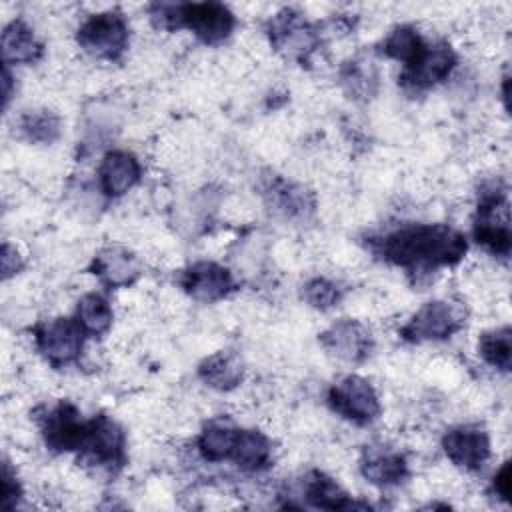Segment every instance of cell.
<instances>
[{"mask_svg": "<svg viewBox=\"0 0 512 512\" xmlns=\"http://www.w3.org/2000/svg\"><path fill=\"white\" fill-rule=\"evenodd\" d=\"M424 48L426 42L412 26H398L384 40V54L402 62L404 66L414 62Z\"/></svg>", "mask_w": 512, "mask_h": 512, "instance_id": "cb8c5ba5", "label": "cell"}, {"mask_svg": "<svg viewBox=\"0 0 512 512\" xmlns=\"http://www.w3.org/2000/svg\"><path fill=\"white\" fill-rule=\"evenodd\" d=\"M494 490L502 500H510V462H504L496 472Z\"/></svg>", "mask_w": 512, "mask_h": 512, "instance_id": "1f68e13d", "label": "cell"}, {"mask_svg": "<svg viewBox=\"0 0 512 512\" xmlns=\"http://www.w3.org/2000/svg\"><path fill=\"white\" fill-rule=\"evenodd\" d=\"M510 328L504 326V328H496V330H490L486 334H482L480 342H478V352L480 356L494 368L502 370V372H508L510 370V352H512V346H510Z\"/></svg>", "mask_w": 512, "mask_h": 512, "instance_id": "484cf974", "label": "cell"}, {"mask_svg": "<svg viewBox=\"0 0 512 512\" xmlns=\"http://www.w3.org/2000/svg\"><path fill=\"white\" fill-rule=\"evenodd\" d=\"M456 64V54L448 44H434L420 52V56L404 66L400 80L412 90H426L446 80Z\"/></svg>", "mask_w": 512, "mask_h": 512, "instance_id": "8fae6325", "label": "cell"}, {"mask_svg": "<svg viewBox=\"0 0 512 512\" xmlns=\"http://www.w3.org/2000/svg\"><path fill=\"white\" fill-rule=\"evenodd\" d=\"M362 476L378 486H392L404 480L408 466L400 452L388 448H368L360 460Z\"/></svg>", "mask_w": 512, "mask_h": 512, "instance_id": "e0dca14e", "label": "cell"}, {"mask_svg": "<svg viewBox=\"0 0 512 512\" xmlns=\"http://www.w3.org/2000/svg\"><path fill=\"white\" fill-rule=\"evenodd\" d=\"M20 498V484L16 480V474H12L10 464L4 462L2 470V508H14Z\"/></svg>", "mask_w": 512, "mask_h": 512, "instance_id": "4dcf8cb0", "label": "cell"}, {"mask_svg": "<svg viewBox=\"0 0 512 512\" xmlns=\"http://www.w3.org/2000/svg\"><path fill=\"white\" fill-rule=\"evenodd\" d=\"M2 94H4V106H6L12 96V76H10V70L6 64H4V72H2Z\"/></svg>", "mask_w": 512, "mask_h": 512, "instance_id": "d6a6232c", "label": "cell"}, {"mask_svg": "<svg viewBox=\"0 0 512 512\" xmlns=\"http://www.w3.org/2000/svg\"><path fill=\"white\" fill-rule=\"evenodd\" d=\"M44 46L34 36L24 20H12L2 32V58L4 64H32L40 60Z\"/></svg>", "mask_w": 512, "mask_h": 512, "instance_id": "ac0fdd59", "label": "cell"}, {"mask_svg": "<svg viewBox=\"0 0 512 512\" xmlns=\"http://www.w3.org/2000/svg\"><path fill=\"white\" fill-rule=\"evenodd\" d=\"M442 448L452 464L464 470H478L490 456V438L484 428L464 424L446 432Z\"/></svg>", "mask_w": 512, "mask_h": 512, "instance_id": "7c38bea8", "label": "cell"}, {"mask_svg": "<svg viewBox=\"0 0 512 512\" xmlns=\"http://www.w3.org/2000/svg\"><path fill=\"white\" fill-rule=\"evenodd\" d=\"M464 324L458 308L444 300L426 302L416 314L402 326L400 334L408 342H426V340H444L456 334Z\"/></svg>", "mask_w": 512, "mask_h": 512, "instance_id": "52a82bcc", "label": "cell"}, {"mask_svg": "<svg viewBox=\"0 0 512 512\" xmlns=\"http://www.w3.org/2000/svg\"><path fill=\"white\" fill-rule=\"evenodd\" d=\"M88 422L80 418V412L70 402H60L50 408L42 418V436L48 448L56 452L80 450Z\"/></svg>", "mask_w": 512, "mask_h": 512, "instance_id": "30bf717a", "label": "cell"}, {"mask_svg": "<svg viewBox=\"0 0 512 512\" xmlns=\"http://www.w3.org/2000/svg\"><path fill=\"white\" fill-rule=\"evenodd\" d=\"M198 376L204 384H208L214 390H232L240 384L244 376L242 360L236 352H216L200 362Z\"/></svg>", "mask_w": 512, "mask_h": 512, "instance_id": "d6986e66", "label": "cell"}, {"mask_svg": "<svg viewBox=\"0 0 512 512\" xmlns=\"http://www.w3.org/2000/svg\"><path fill=\"white\" fill-rule=\"evenodd\" d=\"M268 196H270V204L274 206V210H278V212H282L286 216L304 214V210L308 208L304 190L296 188L292 184H286V182L272 184L268 188Z\"/></svg>", "mask_w": 512, "mask_h": 512, "instance_id": "4316f807", "label": "cell"}, {"mask_svg": "<svg viewBox=\"0 0 512 512\" xmlns=\"http://www.w3.org/2000/svg\"><path fill=\"white\" fill-rule=\"evenodd\" d=\"M270 458H272L270 438L258 430H242L240 428L230 460L242 470L256 472V470L266 468L270 464Z\"/></svg>", "mask_w": 512, "mask_h": 512, "instance_id": "ffe728a7", "label": "cell"}, {"mask_svg": "<svg viewBox=\"0 0 512 512\" xmlns=\"http://www.w3.org/2000/svg\"><path fill=\"white\" fill-rule=\"evenodd\" d=\"M304 298L318 310H330L340 302L342 290L326 278H314L304 286Z\"/></svg>", "mask_w": 512, "mask_h": 512, "instance_id": "83f0119b", "label": "cell"}, {"mask_svg": "<svg viewBox=\"0 0 512 512\" xmlns=\"http://www.w3.org/2000/svg\"><path fill=\"white\" fill-rule=\"evenodd\" d=\"M238 432H240V428L232 426L230 422H224V420L210 422L200 432V438H198L200 454L210 462L230 460Z\"/></svg>", "mask_w": 512, "mask_h": 512, "instance_id": "44dd1931", "label": "cell"}, {"mask_svg": "<svg viewBox=\"0 0 512 512\" xmlns=\"http://www.w3.org/2000/svg\"><path fill=\"white\" fill-rule=\"evenodd\" d=\"M304 496L312 506L326 508V510L356 506L354 502H350V496L340 488V484H336V480H332L330 476H326L318 470H314L306 476Z\"/></svg>", "mask_w": 512, "mask_h": 512, "instance_id": "7402d4cb", "label": "cell"}, {"mask_svg": "<svg viewBox=\"0 0 512 512\" xmlns=\"http://www.w3.org/2000/svg\"><path fill=\"white\" fill-rule=\"evenodd\" d=\"M268 34L272 46L294 60L304 62L318 46V34L312 28V24L296 10H282L278 12L270 24Z\"/></svg>", "mask_w": 512, "mask_h": 512, "instance_id": "8992f818", "label": "cell"}, {"mask_svg": "<svg viewBox=\"0 0 512 512\" xmlns=\"http://www.w3.org/2000/svg\"><path fill=\"white\" fill-rule=\"evenodd\" d=\"M94 274L108 286H128L140 276V264L126 248L108 246L94 258Z\"/></svg>", "mask_w": 512, "mask_h": 512, "instance_id": "2e32d148", "label": "cell"}, {"mask_svg": "<svg viewBox=\"0 0 512 512\" xmlns=\"http://www.w3.org/2000/svg\"><path fill=\"white\" fill-rule=\"evenodd\" d=\"M0 268H2V278L8 280L16 276L24 268V258L20 256L18 248L12 246L10 242L2 244V256H0Z\"/></svg>", "mask_w": 512, "mask_h": 512, "instance_id": "f546056e", "label": "cell"}, {"mask_svg": "<svg viewBox=\"0 0 512 512\" xmlns=\"http://www.w3.org/2000/svg\"><path fill=\"white\" fill-rule=\"evenodd\" d=\"M322 346L344 362H362L372 352V336L366 326L356 320H340L332 324L322 336Z\"/></svg>", "mask_w": 512, "mask_h": 512, "instance_id": "4fadbf2b", "label": "cell"}, {"mask_svg": "<svg viewBox=\"0 0 512 512\" xmlns=\"http://www.w3.org/2000/svg\"><path fill=\"white\" fill-rule=\"evenodd\" d=\"M384 260L410 268L452 266L466 252V238L446 224H404L372 242Z\"/></svg>", "mask_w": 512, "mask_h": 512, "instance_id": "6da1fadb", "label": "cell"}, {"mask_svg": "<svg viewBox=\"0 0 512 512\" xmlns=\"http://www.w3.org/2000/svg\"><path fill=\"white\" fill-rule=\"evenodd\" d=\"M234 14L220 2L178 4L176 28L192 30L204 42H220L234 30Z\"/></svg>", "mask_w": 512, "mask_h": 512, "instance_id": "9c48e42d", "label": "cell"}, {"mask_svg": "<svg viewBox=\"0 0 512 512\" xmlns=\"http://www.w3.org/2000/svg\"><path fill=\"white\" fill-rule=\"evenodd\" d=\"M342 82L350 94L370 96L376 86V74L364 62H350L342 72Z\"/></svg>", "mask_w": 512, "mask_h": 512, "instance_id": "f1b7e54d", "label": "cell"}, {"mask_svg": "<svg viewBox=\"0 0 512 512\" xmlns=\"http://www.w3.org/2000/svg\"><path fill=\"white\" fill-rule=\"evenodd\" d=\"M142 168L134 154L124 150H112L102 158V164L98 168L100 188L106 196L118 198L132 190L136 182L140 180Z\"/></svg>", "mask_w": 512, "mask_h": 512, "instance_id": "9a60e30c", "label": "cell"}, {"mask_svg": "<svg viewBox=\"0 0 512 512\" xmlns=\"http://www.w3.org/2000/svg\"><path fill=\"white\" fill-rule=\"evenodd\" d=\"M474 236L478 244L496 256H508L510 252V214L506 192L496 186L482 192L474 222Z\"/></svg>", "mask_w": 512, "mask_h": 512, "instance_id": "3957f363", "label": "cell"}, {"mask_svg": "<svg viewBox=\"0 0 512 512\" xmlns=\"http://www.w3.org/2000/svg\"><path fill=\"white\" fill-rule=\"evenodd\" d=\"M86 464L122 466L124 464V432L112 418L100 414L88 420V430L78 450Z\"/></svg>", "mask_w": 512, "mask_h": 512, "instance_id": "ba28073f", "label": "cell"}, {"mask_svg": "<svg viewBox=\"0 0 512 512\" xmlns=\"http://www.w3.org/2000/svg\"><path fill=\"white\" fill-rule=\"evenodd\" d=\"M182 288L194 300L208 304L224 298L234 288V280L230 270L216 262H196L182 274Z\"/></svg>", "mask_w": 512, "mask_h": 512, "instance_id": "5bb4252c", "label": "cell"}, {"mask_svg": "<svg viewBox=\"0 0 512 512\" xmlns=\"http://www.w3.org/2000/svg\"><path fill=\"white\" fill-rule=\"evenodd\" d=\"M76 40L84 52L96 58L114 60L128 44V24L116 10L92 14L78 28Z\"/></svg>", "mask_w": 512, "mask_h": 512, "instance_id": "7a4b0ae2", "label": "cell"}, {"mask_svg": "<svg viewBox=\"0 0 512 512\" xmlns=\"http://www.w3.org/2000/svg\"><path fill=\"white\" fill-rule=\"evenodd\" d=\"M76 320L86 332V336H100L112 326V308L110 302L96 292H90L80 298L76 308Z\"/></svg>", "mask_w": 512, "mask_h": 512, "instance_id": "603a6c76", "label": "cell"}, {"mask_svg": "<svg viewBox=\"0 0 512 512\" xmlns=\"http://www.w3.org/2000/svg\"><path fill=\"white\" fill-rule=\"evenodd\" d=\"M18 128L22 136L30 142L50 144L60 134V120L50 110H30L22 114Z\"/></svg>", "mask_w": 512, "mask_h": 512, "instance_id": "d4e9b609", "label": "cell"}, {"mask_svg": "<svg viewBox=\"0 0 512 512\" xmlns=\"http://www.w3.org/2000/svg\"><path fill=\"white\" fill-rule=\"evenodd\" d=\"M86 332L74 318H52L34 328L38 352L54 368L72 364L78 360L84 346Z\"/></svg>", "mask_w": 512, "mask_h": 512, "instance_id": "277c9868", "label": "cell"}, {"mask_svg": "<svg viewBox=\"0 0 512 512\" xmlns=\"http://www.w3.org/2000/svg\"><path fill=\"white\" fill-rule=\"evenodd\" d=\"M330 408L356 424H368L380 414V400L372 384L360 376H344L328 392Z\"/></svg>", "mask_w": 512, "mask_h": 512, "instance_id": "5b68a950", "label": "cell"}]
</instances>
